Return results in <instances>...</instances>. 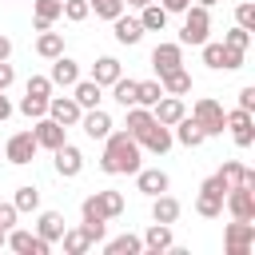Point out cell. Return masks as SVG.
Returning <instances> with one entry per match:
<instances>
[{
  "mask_svg": "<svg viewBox=\"0 0 255 255\" xmlns=\"http://www.w3.org/2000/svg\"><path fill=\"white\" fill-rule=\"evenodd\" d=\"M60 243H64V251H68V255H84L88 247H96V243H92V235H88L84 227H64Z\"/></svg>",
  "mask_w": 255,
  "mask_h": 255,
  "instance_id": "33",
  "label": "cell"
},
{
  "mask_svg": "<svg viewBox=\"0 0 255 255\" xmlns=\"http://www.w3.org/2000/svg\"><path fill=\"white\" fill-rule=\"evenodd\" d=\"M4 243H8V231H4V227H0V247H4Z\"/></svg>",
  "mask_w": 255,
  "mask_h": 255,
  "instance_id": "53",
  "label": "cell"
},
{
  "mask_svg": "<svg viewBox=\"0 0 255 255\" xmlns=\"http://www.w3.org/2000/svg\"><path fill=\"white\" fill-rule=\"evenodd\" d=\"M171 243H175V239H171V223H155V219H151V227L143 231V247L159 255V251H171Z\"/></svg>",
  "mask_w": 255,
  "mask_h": 255,
  "instance_id": "30",
  "label": "cell"
},
{
  "mask_svg": "<svg viewBox=\"0 0 255 255\" xmlns=\"http://www.w3.org/2000/svg\"><path fill=\"white\" fill-rule=\"evenodd\" d=\"M8 116H12V100H8V96H4V92H0V124H4V120H8Z\"/></svg>",
  "mask_w": 255,
  "mask_h": 255,
  "instance_id": "49",
  "label": "cell"
},
{
  "mask_svg": "<svg viewBox=\"0 0 255 255\" xmlns=\"http://www.w3.org/2000/svg\"><path fill=\"white\" fill-rule=\"evenodd\" d=\"M199 48H203V64H207L211 72H235V68H243V60H247V52L227 48V44H215V40H203Z\"/></svg>",
  "mask_w": 255,
  "mask_h": 255,
  "instance_id": "5",
  "label": "cell"
},
{
  "mask_svg": "<svg viewBox=\"0 0 255 255\" xmlns=\"http://www.w3.org/2000/svg\"><path fill=\"white\" fill-rule=\"evenodd\" d=\"M191 120L203 128V135H207V139L227 131V112H223V104H219V100H211V96H199V100L191 104Z\"/></svg>",
  "mask_w": 255,
  "mask_h": 255,
  "instance_id": "3",
  "label": "cell"
},
{
  "mask_svg": "<svg viewBox=\"0 0 255 255\" xmlns=\"http://www.w3.org/2000/svg\"><path fill=\"white\" fill-rule=\"evenodd\" d=\"M159 4H163V12L171 16V12H183V8L191 4V0H159Z\"/></svg>",
  "mask_w": 255,
  "mask_h": 255,
  "instance_id": "48",
  "label": "cell"
},
{
  "mask_svg": "<svg viewBox=\"0 0 255 255\" xmlns=\"http://www.w3.org/2000/svg\"><path fill=\"white\" fill-rule=\"evenodd\" d=\"M223 44H227V48H239V52H247V44H251V32L235 24L231 32H223Z\"/></svg>",
  "mask_w": 255,
  "mask_h": 255,
  "instance_id": "42",
  "label": "cell"
},
{
  "mask_svg": "<svg viewBox=\"0 0 255 255\" xmlns=\"http://www.w3.org/2000/svg\"><path fill=\"white\" fill-rule=\"evenodd\" d=\"M48 80H52V88H72V84L80 80V64H76L72 56H56V60H52Z\"/></svg>",
  "mask_w": 255,
  "mask_h": 255,
  "instance_id": "21",
  "label": "cell"
},
{
  "mask_svg": "<svg viewBox=\"0 0 255 255\" xmlns=\"http://www.w3.org/2000/svg\"><path fill=\"white\" fill-rule=\"evenodd\" d=\"M32 135H36V143H40L44 151H56V147L68 139V128L56 124L52 116H40V120H32Z\"/></svg>",
  "mask_w": 255,
  "mask_h": 255,
  "instance_id": "10",
  "label": "cell"
},
{
  "mask_svg": "<svg viewBox=\"0 0 255 255\" xmlns=\"http://www.w3.org/2000/svg\"><path fill=\"white\" fill-rule=\"evenodd\" d=\"M211 32V8H199V4H187L183 8V32H179V44H203Z\"/></svg>",
  "mask_w": 255,
  "mask_h": 255,
  "instance_id": "4",
  "label": "cell"
},
{
  "mask_svg": "<svg viewBox=\"0 0 255 255\" xmlns=\"http://www.w3.org/2000/svg\"><path fill=\"white\" fill-rule=\"evenodd\" d=\"M116 215H124V195L112 191V187L92 191V195L80 203V219H84V223H108V219H116Z\"/></svg>",
  "mask_w": 255,
  "mask_h": 255,
  "instance_id": "2",
  "label": "cell"
},
{
  "mask_svg": "<svg viewBox=\"0 0 255 255\" xmlns=\"http://www.w3.org/2000/svg\"><path fill=\"white\" fill-rule=\"evenodd\" d=\"M104 251H108V255H139V251H143V239H139V235H116V239L104 243Z\"/></svg>",
  "mask_w": 255,
  "mask_h": 255,
  "instance_id": "36",
  "label": "cell"
},
{
  "mask_svg": "<svg viewBox=\"0 0 255 255\" xmlns=\"http://www.w3.org/2000/svg\"><path fill=\"white\" fill-rule=\"evenodd\" d=\"M239 108H243V112H255V88H251V84L239 88Z\"/></svg>",
  "mask_w": 255,
  "mask_h": 255,
  "instance_id": "47",
  "label": "cell"
},
{
  "mask_svg": "<svg viewBox=\"0 0 255 255\" xmlns=\"http://www.w3.org/2000/svg\"><path fill=\"white\" fill-rule=\"evenodd\" d=\"M36 52H40L44 60H56V56H64V36H60V32H52V28H44V32L36 36Z\"/></svg>",
  "mask_w": 255,
  "mask_h": 255,
  "instance_id": "34",
  "label": "cell"
},
{
  "mask_svg": "<svg viewBox=\"0 0 255 255\" xmlns=\"http://www.w3.org/2000/svg\"><path fill=\"white\" fill-rule=\"evenodd\" d=\"M12 80H16V68H12L8 60H0V92H8V88H12Z\"/></svg>",
  "mask_w": 255,
  "mask_h": 255,
  "instance_id": "46",
  "label": "cell"
},
{
  "mask_svg": "<svg viewBox=\"0 0 255 255\" xmlns=\"http://www.w3.org/2000/svg\"><path fill=\"white\" fill-rule=\"evenodd\" d=\"M159 88H163V96H187L191 92V72L187 68H171V72L159 76Z\"/></svg>",
  "mask_w": 255,
  "mask_h": 255,
  "instance_id": "27",
  "label": "cell"
},
{
  "mask_svg": "<svg viewBox=\"0 0 255 255\" xmlns=\"http://www.w3.org/2000/svg\"><path fill=\"white\" fill-rule=\"evenodd\" d=\"M32 12H36L32 28H36V32H44V28H52V24L60 20V12H64V0H32Z\"/></svg>",
  "mask_w": 255,
  "mask_h": 255,
  "instance_id": "26",
  "label": "cell"
},
{
  "mask_svg": "<svg viewBox=\"0 0 255 255\" xmlns=\"http://www.w3.org/2000/svg\"><path fill=\"white\" fill-rule=\"evenodd\" d=\"M223 195H227V191H223V183H219L215 175L203 179V183H199V195H195V211H199L203 219H219V215H223Z\"/></svg>",
  "mask_w": 255,
  "mask_h": 255,
  "instance_id": "6",
  "label": "cell"
},
{
  "mask_svg": "<svg viewBox=\"0 0 255 255\" xmlns=\"http://www.w3.org/2000/svg\"><path fill=\"white\" fill-rule=\"evenodd\" d=\"M135 143H139L143 151H151V155H167V151H171V143H175V135H171V128H167V124H151Z\"/></svg>",
  "mask_w": 255,
  "mask_h": 255,
  "instance_id": "16",
  "label": "cell"
},
{
  "mask_svg": "<svg viewBox=\"0 0 255 255\" xmlns=\"http://www.w3.org/2000/svg\"><path fill=\"white\" fill-rule=\"evenodd\" d=\"M112 36L120 40V44H139L143 40V24H139V16H116L112 20Z\"/></svg>",
  "mask_w": 255,
  "mask_h": 255,
  "instance_id": "22",
  "label": "cell"
},
{
  "mask_svg": "<svg viewBox=\"0 0 255 255\" xmlns=\"http://www.w3.org/2000/svg\"><path fill=\"white\" fill-rule=\"evenodd\" d=\"M215 179L223 183V191H231V187H255V171L243 167L239 159H223V167L215 171Z\"/></svg>",
  "mask_w": 255,
  "mask_h": 255,
  "instance_id": "13",
  "label": "cell"
},
{
  "mask_svg": "<svg viewBox=\"0 0 255 255\" xmlns=\"http://www.w3.org/2000/svg\"><path fill=\"white\" fill-rule=\"evenodd\" d=\"M124 4H131V8H143V4H151V0H124Z\"/></svg>",
  "mask_w": 255,
  "mask_h": 255,
  "instance_id": "52",
  "label": "cell"
},
{
  "mask_svg": "<svg viewBox=\"0 0 255 255\" xmlns=\"http://www.w3.org/2000/svg\"><path fill=\"white\" fill-rule=\"evenodd\" d=\"M227 131H231L235 147H251L255 143V112H243V108L227 112Z\"/></svg>",
  "mask_w": 255,
  "mask_h": 255,
  "instance_id": "9",
  "label": "cell"
},
{
  "mask_svg": "<svg viewBox=\"0 0 255 255\" xmlns=\"http://www.w3.org/2000/svg\"><path fill=\"white\" fill-rule=\"evenodd\" d=\"M64 20H72V24H84L88 16H92V8H88V0H64V12H60Z\"/></svg>",
  "mask_w": 255,
  "mask_h": 255,
  "instance_id": "40",
  "label": "cell"
},
{
  "mask_svg": "<svg viewBox=\"0 0 255 255\" xmlns=\"http://www.w3.org/2000/svg\"><path fill=\"white\" fill-rule=\"evenodd\" d=\"M72 100H76L84 112H88V108H100V100H104V88H100L96 80H84V76H80V80L72 84Z\"/></svg>",
  "mask_w": 255,
  "mask_h": 255,
  "instance_id": "24",
  "label": "cell"
},
{
  "mask_svg": "<svg viewBox=\"0 0 255 255\" xmlns=\"http://www.w3.org/2000/svg\"><path fill=\"white\" fill-rule=\"evenodd\" d=\"M16 215H20V211H16L12 203H0V227H4V231H12V227H16Z\"/></svg>",
  "mask_w": 255,
  "mask_h": 255,
  "instance_id": "45",
  "label": "cell"
},
{
  "mask_svg": "<svg viewBox=\"0 0 255 255\" xmlns=\"http://www.w3.org/2000/svg\"><path fill=\"white\" fill-rule=\"evenodd\" d=\"M52 155H56V175H64V179H76V175L84 171V151H80L76 143H68V139H64V143H60Z\"/></svg>",
  "mask_w": 255,
  "mask_h": 255,
  "instance_id": "12",
  "label": "cell"
},
{
  "mask_svg": "<svg viewBox=\"0 0 255 255\" xmlns=\"http://www.w3.org/2000/svg\"><path fill=\"white\" fill-rule=\"evenodd\" d=\"M163 96V88H159V80H139V92H135V104H143V108H155V100Z\"/></svg>",
  "mask_w": 255,
  "mask_h": 255,
  "instance_id": "38",
  "label": "cell"
},
{
  "mask_svg": "<svg viewBox=\"0 0 255 255\" xmlns=\"http://www.w3.org/2000/svg\"><path fill=\"white\" fill-rule=\"evenodd\" d=\"M195 4H199V8H215L219 0H195Z\"/></svg>",
  "mask_w": 255,
  "mask_h": 255,
  "instance_id": "51",
  "label": "cell"
},
{
  "mask_svg": "<svg viewBox=\"0 0 255 255\" xmlns=\"http://www.w3.org/2000/svg\"><path fill=\"white\" fill-rule=\"evenodd\" d=\"M167 187H171L167 171H159V167H139V171H135V191H143L147 199H151V195H163Z\"/></svg>",
  "mask_w": 255,
  "mask_h": 255,
  "instance_id": "18",
  "label": "cell"
},
{
  "mask_svg": "<svg viewBox=\"0 0 255 255\" xmlns=\"http://www.w3.org/2000/svg\"><path fill=\"white\" fill-rule=\"evenodd\" d=\"M48 116H52L56 124H64V128H76L80 116H84V108H80L72 96H48Z\"/></svg>",
  "mask_w": 255,
  "mask_h": 255,
  "instance_id": "15",
  "label": "cell"
},
{
  "mask_svg": "<svg viewBox=\"0 0 255 255\" xmlns=\"http://www.w3.org/2000/svg\"><path fill=\"white\" fill-rule=\"evenodd\" d=\"M20 112H24L28 120H40V116H48V100H44V96H28V92H24Z\"/></svg>",
  "mask_w": 255,
  "mask_h": 255,
  "instance_id": "39",
  "label": "cell"
},
{
  "mask_svg": "<svg viewBox=\"0 0 255 255\" xmlns=\"http://www.w3.org/2000/svg\"><path fill=\"white\" fill-rule=\"evenodd\" d=\"M36 151H40V143H36L32 131H16V135H8V143H4V159L16 163V167H28V163L36 159Z\"/></svg>",
  "mask_w": 255,
  "mask_h": 255,
  "instance_id": "7",
  "label": "cell"
},
{
  "mask_svg": "<svg viewBox=\"0 0 255 255\" xmlns=\"http://www.w3.org/2000/svg\"><path fill=\"white\" fill-rule=\"evenodd\" d=\"M8 56H12V40H8V36H0V60H8Z\"/></svg>",
  "mask_w": 255,
  "mask_h": 255,
  "instance_id": "50",
  "label": "cell"
},
{
  "mask_svg": "<svg viewBox=\"0 0 255 255\" xmlns=\"http://www.w3.org/2000/svg\"><path fill=\"white\" fill-rule=\"evenodd\" d=\"M24 92H28V96H44V100H48V96H52V80H48V76H28V88H24Z\"/></svg>",
  "mask_w": 255,
  "mask_h": 255,
  "instance_id": "44",
  "label": "cell"
},
{
  "mask_svg": "<svg viewBox=\"0 0 255 255\" xmlns=\"http://www.w3.org/2000/svg\"><path fill=\"white\" fill-rule=\"evenodd\" d=\"M151 68H155V76H163L171 68H183V44H155L151 48Z\"/></svg>",
  "mask_w": 255,
  "mask_h": 255,
  "instance_id": "17",
  "label": "cell"
},
{
  "mask_svg": "<svg viewBox=\"0 0 255 255\" xmlns=\"http://www.w3.org/2000/svg\"><path fill=\"white\" fill-rule=\"evenodd\" d=\"M151 116H155V124H179L183 116H187V108H183V96H159L155 100V108H151Z\"/></svg>",
  "mask_w": 255,
  "mask_h": 255,
  "instance_id": "19",
  "label": "cell"
},
{
  "mask_svg": "<svg viewBox=\"0 0 255 255\" xmlns=\"http://www.w3.org/2000/svg\"><path fill=\"white\" fill-rule=\"evenodd\" d=\"M151 124H155L151 108H143V104H131V108H128V124H124V131H128L131 139H139V135H143Z\"/></svg>",
  "mask_w": 255,
  "mask_h": 255,
  "instance_id": "28",
  "label": "cell"
},
{
  "mask_svg": "<svg viewBox=\"0 0 255 255\" xmlns=\"http://www.w3.org/2000/svg\"><path fill=\"white\" fill-rule=\"evenodd\" d=\"M171 135H175V143H183V147H199L207 135H203V128L191 120V116H183L179 124H171Z\"/></svg>",
  "mask_w": 255,
  "mask_h": 255,
  "instance_id": "29",
  "label": "cell"
},
{
  "mask_svg": "<svg viewBox=\"0 0 255 255\" xmlns=\"http://www.w3.org/2000/svg\"><path fill=\"white\" fill-rule=\"evenodd\" d=\"M80 128H84V135H88V139H104L116 124H112V116H108L104 108H88V112L80 116Z\"/></svg>",
  "mask_w": 255,
  "mask_h": 255,
  "instance_id": "20",
  "label": "cell"
},
{
  "mask_svg": "<svg viewBox=\"0 0 255 255\" xmlns=\"http://www.w3.org/2000/svg\"><path fill=\"white\" fill-rule=\"evenodd\" d=\"M36 235L48 239V243H60V235H64V215H60V211H40V219H36Z\"/></svg>",
  "mask_w": 255,
  "mask_h": 255,
  "instance_id": "31",
  "label": "cell"
},
{
  "mask_svg": "<svg viewBox=\"0 0 255 255\" xmlns=\"http://www.w3.org/2000/svg\"><path fill=\"white\" fill-rule=\"evenodd\" d=\"M104 155H100V167L108 171V175H135L143 163V147L128 135V131H108L104 139Z\"/></svg>",
  "mask_w": 255,
  "mask_h": 255,
  "instance_id": "1",
  "label": "cell"
},
{
  "mask_svg": "<svg viewBox=\"0 0 255 255\" xmlns=\"http://www.w3.org/2000/svg\"><path fill=\"white\" fill-rule=\"evenodd\" d=\"M179 211H183V203L175 199V195H151V219L155 223H175L179 219Z\"/></svg>",
  "mask_w": 255,
  "mask_h": 255,
  "instance_id": "25",
  "label": "cell"
},
{
  "mask_svg": "<svg viewBox=\"0 0 255 255\" xmlns=\"http://www.w3.org/2000/svg\"><path fill=\"white\" fill-rule=\"evenodd\" d=\"M135 92H139V80H131V76H120V80L112 84V100H116L120 108H131V104H135Z\"/></svg>",
  "mask_w": 255,
  "mask_h": 255,
  "instance_id": "35",
  "label": "cell"
},
{
  "mask_svg": "<svg viewBox=\"0 0 255 255\" xmlns=\"http://www.w3.org/2000/svg\"><path fill=\"white\" fill-rule=\"evenodd\" d=\"M235 24L247 28V32H255V4H251V0H243V4L235 8Z\"/></svg>",
  "mask_w": 255,
  "mask_h": 255,
  "instance_id": "43",
  "label": "cell"
},
{
  "mask_svg": "<svg viewBox=\"0 0 255 255\" xmlns=\"http://www.w3.org/2000/svg\"><path fill=\"white\" fill-rule=\"evenodd\" d=\"M139 24H143V32H163V28H167V12H163V4H159V0L143 4V8H139Z\"/></svg>",
  "mask_w": 255,
  "mask_h": 255,
  "instance_id": "32",
  "label": "cell"
},
{
  "mask_svg": "<svg viewBox=\"0 0 255 255\" xmlns=\"http://www.w3.org/2000/svg\"><path fill=\"white\" fill-rule=\"evenodd\" d=\"M88 8L100 16V20H116L124 12V0H88Z\"/></svg>",
  "mask_w": 255,
  "mask_h": 255,
  "instance_id": "41",
  "label": "cell"
},
{
  "mask_svg": "<svg viewBox=\"0 0 255 255\" xmlns=\"http://www.w3.org/2000/svg\"><path fill=\"white\" fill-rule=\"evenodd\" d=\"M120 76H124V64H120L116 56H100V60L92 64V80H96L100 88H112Z\"/></svg>",
  "mask_w": 255,
  "mask_h": 255,
  "instance_id": "23",
  "label": "cell"
},
{
  "mask_svg": "<svg viewBox=\"0 0 255 255\" xmlns=\"http://www.w3.org/2000/svg\"><path fill=\"white\" fill-rule=\"evenodd\" d=\"M4 247L20 251V255H48V251H52V243H48V239H40L36 231H24V227H12Z\"/></svg>",
  "mask_w": 255,
  "mask_h": 255,
  "instance_id": "11",
  "label": "cell"
},
{
  "mask_svg": "<svg viewBox=\"0 0 255 255\" xmlns=\"http://www.w3.org/2000/svg\"><path fill=\"white\" fill-rule=\"evenodd\" d=\"M223 207L231 211V219H255V187H231L223 195Z\"/></svg>",
  "mask_w": 255,
  "mask_h": 255,
  "instance_id": "14",
  "label": "cell"
},
{
  "mask_svg": "<svg viewBox=\"0 0 255 255\" xmlns=\"http://www.w3.org/2000/svg\"><path fill=\"white\" fill-rule=\"evenodd\" d=\"M12 207H16V211H40V191H36L32 183L16 187V195H12Z\"/></svg>",
  "mask_w": 255,
  "mask_h": 255,
  "instance_id": "37",
  "label": "cell"
},
{
  "mask_svg": "<svg viewBox=\"0 0 255 255\" xmlns=\"http://www.w3.org/2000/svg\"><path fill=\"white\" fill-rule=\"evenodd\" d=\"M223 247H227V255H247V251L255 247V219H235V223H227Z\"/></svg>",
  "mask_w": 255,
  "mask_h": 255,
  "instance_id": "8",
  "label": "cell"
}]
</instances>
